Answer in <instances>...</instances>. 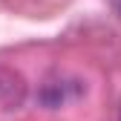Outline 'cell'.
Returning <instances> with one entry per match:
<instances>
[{
	"label": "cell",
	"instance_id": "3957f363",
	"mask_svg": "<svg viewBox=\"0 0 121 121\" xmlns=\"http://www.w3.org/2000/svg\"><path fill=\"white\" fill-rule=\"evenodd\" d=\"M115 118H118V121H121V104H118V115H115Z\"/></svg>",
	"mask_w": 121,
	"mask_h": 121
},
{
	"label": "cell",
	"instance_id": "7a4b0ae2",
	"mask_svg": "<svg viewBox=\"0 0 121 121\" xmlns=\"http://www.w3.org/2000/svg\"><path fill=\"white\" fill-rule=\"evenodd\" d=\"M23 95H26L23 81L17 78V75L0 69V107H3V110L20 107V104H23Z\"/></svg>",
	"mask_w": 121,
	"mask_h": 121
},
{
	"label": "cell",
	"instance_id": "277c9868",
	"mask_svg": "<svg viewBox=\"0 0 121 121\" xmlns=\"http://www.w3.org/2000/svg\"><path fill=\"white\" fill-rule=\"evenodd\" d=\"M115 3H118V12H121V0H115Z\"/></svg>",
	"mask_w": 121,
	"mask_h": 121
},
{
	"label": "cell",
	"instance_id": "6da1fadb",
	"mask_svg": "<svg viewBox=\"0 0 121 121\" xmlns=\"http://www.w3.org/2000/svg\"><path fill=\"white\" fill-rule=\"evenodd\" d=\"M84 92V84L81 81H75V78H49L46 84L40 86V104L43 107H49V110H58V107H64V104L75 101Z\"/></svg>",
	"mask_w": 121,
	"mask_h": 121
}]
</instances>
